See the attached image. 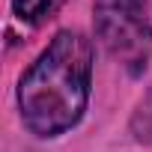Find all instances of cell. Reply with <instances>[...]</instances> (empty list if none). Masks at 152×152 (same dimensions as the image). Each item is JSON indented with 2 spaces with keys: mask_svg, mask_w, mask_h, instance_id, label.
I'll use <instances>...</instances> for the list:
<instances>
[{
  "mask_svg": "<svg viewBox=\"0 0 152 152\" xmlns=\"http://www.w3.org/2000/svg\"><path fill=\"white\" fill-rule=\"evenodd\" d=\"M63 6V0H12V9L21 21L27 24H42L48 21L57 9Z\"/></svg>",
  "mask_w": 152,
  "mask_h": 152,
  "instance_id": "cell-3",
  "label": "cell"
},
{
  "mask_svg": "<svg viewBox=\"0 0 152 152\" xmlns=\"http://www.w3.org/2000/svg\"><path fill=\"white\" fill-rule=\"evenodd\" d=\"M93 78V51L81 33L63 30L24 72L18 104L24 125L39 137L69 131L87 110Z\"/></svg>",
  "mask_w": 152,
  "mask_h": 152,
  "instance_id": "cell-1",
  "label": "cell"
},
{
  "mask_svg": "<svg viewBox=\"0 0 152 152\" xmlns=\"http://www.w3.org/2000/svg\"><path fill=\"white\" fill-rule=\"evenodd\" d=\"M96 18H99V30H102L104 42L113 51H128L140 39V30L131 18L128 0H99L96 3Z\"/></svg>",
  "mask_w": 152,
  "mask_h": 152,
  "instance_id": "cell-2",
  "label": "cell"
}]
</instances>
